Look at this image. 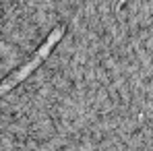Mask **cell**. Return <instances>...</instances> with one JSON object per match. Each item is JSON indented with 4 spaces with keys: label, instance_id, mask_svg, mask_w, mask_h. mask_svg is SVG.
<instances>
[{
    "label": "cell",
    "instance_id": "cell-1",
    "mask_svg": "<svg viewBox=\"0 0 153 151\" xmlns=\"http://www.w3.org/2000/svg\"><path fill=\"white\" fill-rule=\"evenodd\" d=\"M64 31H66V25L56 27V29L52 31L50 35H48V39H46V42L39 46V50L35 52V56H33V58H31L27 64H23L19 71H15V73H13L10 77H6V79L0 83V95H4L6 91H10L15 85H19L23 79H27V77L31 75V73H33V71H35V68H37V66H39V64H42L46 58H48V56H50L52 48H54V46L60 42V37L64 35Z\"/></svg>",
    "mask_w": 153,
    "mask_h": 151
},
{
    "label": "cell",
    "instance_id": "cell-2",
    "mask_svg": "<svg viewBox=\"0 0 153 151\" xmlns=\"http://www.w3.org/2000/svg\"><path fill=\"white\" fill-rule=\"evenodd\" d=\"M124 2H126V0H118V4H116V8H118V10H120V8H122V6H124Z\"/></svg>",
    "mask_w": 153,
    "mask_h": 151
}]
</instances>
